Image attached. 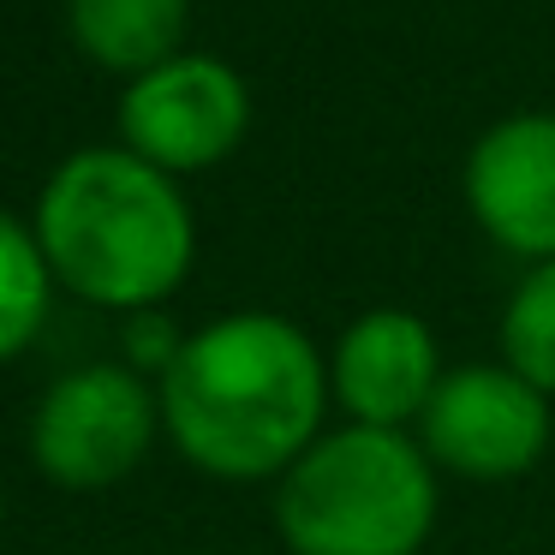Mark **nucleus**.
<instances>
[{
	"mask_svg": "<svg viewBox=\"0 0 555 555\" xmlns=\"http://www.w3.org/2000/svg\"><path fill=\"white\" fill-rule=\"evenodd\" d=\"M442 472L412 430L340 424L275 478V531L293 555H424Z\"/></svg>",
	"mask_w": 555,
	"mask_h": 555,
	"instance_id": "obj_3",
	"label": "nucleus"
},
{
	"mask_svg": "<svg viewBox=\"0 0 555 555\" xmlns=\"http://www.w3.org/2000/svg\"><path fill=\"white\" fill-rule=\"evenodd\" d=\"M54 269L37 245V228L0 209V364L37 340L42 317H49Z\"/></svg>",
	"mask_w": 555,
	"mask_h": 555,
	"instance_id": "obj_10",
	"label": "nucleus"
},
{
	"mask_svg": "<svg viewBox=\"0 0 555 555\" xmlns=\"http://www.w3.org/2000/svg\"><path fill=\"white\" fill-rule=\"evenodd\" d=\"M66 25L96 66L138 78L150 66L185 54L192 0H66Z\"/></svg>",
	"mask_w": 555,
	"mask_h": 555,
	"instance_id": "obj_9",
	"label": "nucleus"
},
{
	"mask_svg": "<svg viewBox=\"0 0 555 555\" xmlns=\"http://www.w3.org/2000/svg\"><path fill=\"white\" fill-rule=\"evenodd\" d=\"M162 430L197 472L228 483L281 478L335 406L328 359L293 317L228 311L192 328L156 376Z\"/></svg>",
	"mask_w": 555,
	"mask_h": 555,
	"instance_id": "obj_1",
	"label": "nucleus"
},
{
	"mask_svg": "<svg viewBox=\"0 0 555 555\" xmlns=\"http://www.w3.org/2000/svg\"><path fill=\"white\" fill-rule=\"evenodd\" d=\"M412 436L424 442L442 478L514 483L550 454V395L531 388L502 359L448 364Z\"/></svg>",
	"mask_w": 555,
	"mask_h": 555,
	"instance_id": "obj_4",
	"label": "nucleus"
},
{
	"mask_svg": "<svg viewBox=\"0 0 555 555\" xmlns=\"http://www.w3.org/2000/svg\"><path fill=\"white\" fill-rule=\"evenodd\" d=\"M466 216L495 251L519 263H555V114L526 108L483 126L460 168Z\"/></svg>",
	"mask_w": 555,
	"mask_h": 555,
	"instance_id": "obj_7",
	"label": "nucleus"
},
{
	"mask_svg": "<svg viewBox=\"0 0 555 555\" xmlns=\"http://www.w3.org/2000/svg\"><path fill=\"white\" fill-rule=\"evenodd\" d=\"M251 132V90L221 54H173L120 90V144L162 173H204Z\"/></svg>",
	"mask_w": 555,
	"mask_h": 555,
	"instance_id": "obj_6",
	"label": "nucleus"
},
{
	"mask_svg": "<svg viewBox=\"0 0 555 555\" xmlns=\"http://www.w3.org/2000/svg\"><path fill=\"white\" fill-rule=\"evenodd\" d=\"M495 347H502V364H514L531 388L555 400V263H531L514 281Z\"/></svg>",
	"mask_w": 555,
	"mask_h": 555,
	"instance_id": "obj_11",
	"label": "nucleus"
},
{
	"mask_svg": "<svg viewBox=\"0 0 555 555\" xmlns=\"http://www.w3.org/2000/svg\"><path fill=\"white\" fill-rule=\"evenodd\" d=\"M180 347H185V335H173V323L162 311H138V317H126V364L132 371H168L173 359H180Z\"/></svg>",
	"mask_w": 555,
	"mask_h": 555,
	"instance_id": "obj_12",
	"label": "nucleus"
},
{
	"mask_svg": "<svg viewBox=\"0 0 555 555\" xmlns=\"http://www.w3.org/2000/svg\"><path fill=\"white\" fill-rule=\"evenodd\" d=\"M442 376V340L406 305L359 311L328 352L335 406L347 412V424H376V430H418Z\"/></svg>",
	"mask_w": 555,
	"mask_h": 555,
	"instance_id": "obj_8",
	"label": "nucleus"
},
{
	"mask_svg": "<svg viewBox=\"0 0 555 555\" xmlns=\"http://www.w3.org/2000/svg\"><path fill=\"white\" fill-rule=\"evenodd\" d=\"M162 430V395L132 364H78L49 383L30 418V454L66 490H102L144 466Z\"/></svg>",
	"mask_w": 555,
	"mask_h": 555,
	"instance_id": "obj_5",
	"label": "nucleus"
},
{
	"mask_svg": "<svg viewBox=\"0 0 555 555\" xmlns=\"http://www.w3.org/2000/svg\"><path fill=\"white\" fill-rule=\"evenodd\" d=\"M30 228L66 293L126 317L162 311L197 257V221L180 180L126 144L66 156L42 185Z\"/></svg>",
	"mask_w": 555,
	"mask_h": 555,
	"instance_id": "obj_2",
	"label": "nucleus"
}]
</instances>
